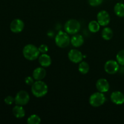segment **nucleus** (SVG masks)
I'll list each match as a JSON object with an SVG mask.
<instances>
[{
  "instance_id": "1",
  "label": "nucleus",
  "mask_w": 124,
  "mask_h": 124,
  "mask_svg": "<svg viewBox=\"0 0 124 124\" xmlns=\"http://www.w3.org/2000/svg\"><path fill=\"white\" fill-rule=\"evenodd\" d=\"M31 93L36 98H42L48 93V86L41 80L35 81L31 85Z\"/></svg>"
},
{
  "instance_id": "2",
  "label": "nucleus",
  "mask_w": 124,
  "mask_h": 124,
  "mask_svg": "<svg viewBox=\"0 0 124 124\" xmlns=\"http://www.w3.org/2000/svg\"><path fill=\"white\" fill-rule=\"evenodd\" d=\"M23 53L25 59L29 61H34L39 58L40 52L36 46L30 44L24 47Z\"/></svg>"
},
{
  "instance_id": "3",
  "label": "nucleus",
  "mask_w": 124,
  "mask_h": 124,
  "mask_svg": "<svg viewBox=\"0 0 124 124\" xmlns=\"http://www.w3.org/2000/svg\"><path fill=\"white\" fill-rule=\"evenodd\" d=\"M55 43L60 48H65L70 43V38L67 32L60 31L55 37Z\"/></svg>"
},
{
  "instance_id": "4",
  "label": "nucleus",
  "mask_w": 124,
  "mask_h": 124,
  "mask_svg": "<svg viewBox=\"0 0 124 124\" xmlns=\"http://www.w3.org/2000/svg\"><path fill=\"white\" fill-rule=\"evenodd\" d=\"M106 101L105 95L101 92H96L90 96L89 103L92 107H99L102 105Z\"/></svg>"
},
{
  "instance_id": "5",
  "label": "nucleus",
  "mask_w": 124,
  "mask_h": 124,
  "mask_svg": "<svg viewBox=\"0 0 124 124\" xmlns=\"http://www.w3.org/2000/svg\"><path fill=\"white\" fill-rule=\"evenodd\" d=\"M81 29L80 23L76 19H69L64 25L65 32L70 35H75Z\"/></svg>"
},
{
  "instance_id": "6",
  "label": "nucleus",
  "mask_w": 124,
  "mask_h": 124,
  "mask_svg": "<svg viewBox=\"0 0 124 124\" xmlns=\"http://www.w3.org/2000/svg\"><path fill=\"white\" fill-rule=\"evenodd\" d=\"M30 101V96L29 93L25 90L18 92L15 97V103L16 105H25L28 104Z\"/></svg>"
},
{
  "instance_id": "7",
  "label": "nucleus",
  "mask_w": 124,
  "mask_h": 124,
  "mask_svg": "<svg viewBox=\"0 0 124 124\" xmlns=\"http://www.w3.org/2000/svg\"><path fill=\"white\" fill-rule=\"evenodd\" d=\"M104 69L107 73L114 75L119 70V64L117 62V61H116L115 60H109L105 62Z\"/></svg>"
},
{
  "instance_id": "8",
  "label": "nucleus",
  "mask_w": 124,
  "mask_h": 124,
  "mask_svg": "<svg viewBox=\"0 0 124 124\" xmlns=\"http://www.w3.org/2000/svg\"><path fill=\"white\" fill-rule=\"evenodd\" d=\"M111 18L107 11L101 10L97 15V21L101 26H106L110 23Z\"/></svg>"
},
{
  "instance_id": "9",
  "label": "nucleus",
  "mask_w": 124,
  "mask_h": 124,
  "mask_svg": "<svg viewBox=\"0 0 124 124\" xmlns=\"http://www.w3.org/2000/svg\"><path fill=\"white\" fill-rule=\"evenodd\" d=\"M24 28V23L20 19H15L12 21L10 25V30L14 33L21 32Z\"/></svg>"
},
{
  "instance_id": "10",
  "label": "nucleus",
  "mask_w": 124,
  "mask_h": 124,
  "mask_svg": "<svg viewBox=\"0 0 124 124\" xmlns=\"http://www.w3.org/2000/svg\"><path fill=\"white\" fill-rule=\"evenodd\" d=\"M68 57L71 62L73 63H80L83 59V54L79 50L71 49L68 53Z\"/></svg>"
},
{
  "instance_id": "11",
  "label": "nucleus",
  "mask_w": 124,
  "mask_h": 124,
  "mask_svg": "<svg viewBox=\"0 0 124 124\" xmlns=\"http://www.w3.org/2000/svg\"><path fill=\"white\" fill-rule=\"evenodd\" d=\"M96 87L99 92L101 93H105L110 89V84L106 79L101 78L97 81Z\"/></svg>"
},
{
  "instance_id": "12",
  "label": "nucleus",
  "mask_w": 124,
  "mask_h": 124,
  "mask_svg": "<svg viewBox=\"0 0 124 124\" xmlns=\"http://www.w3.org/2000/svg\"><path fill=\"white\" fill-rule=\"evenodd\" d=\"M110 99L116 105H122L124 104V94L119 91H115L111 93Z\"/></svg>"
},
{
  "instance_id": "13",
  "label": "nucleus",
  "mask_w": 124,
  "mask_h": 124,
  "mask_svg": "<svg viewBox=\"0 0 124 124\" xmlns=\"http://www.w3.org/2000/svg\"><path fill=\"white\" fill-rule=\"evenodd\" d=\"M46 76V71L43 67L36 68L33 72V77L36 81H41Z\"/></svg>"
},
{
  "instance_id": "14",
  "label": "nucleus",
  "mask_w": 124,
  "mask_h": 124,
  "mask_svg": "<svg viewBox=\"0 0 124 124\" xmlns=\"http://www.w3.org/2000/svg\"><path fill=\"white\" fill-rule=\"evenodd\" d=\"M38 61L40 65L43 67H48L52 64V59L48 54L42 53L38 58Z\"/></svg>"
},
{
  "instance_id": "15",
  "label": "nucleus",
  "mask_w": 124,
  "mask_h": 124,
  "mask_svg": "<svg viewBox=\"0 0 124 124\" xmlns=\"http://www.w3.org/2000/svg\"><path fill=\"white\" fill-rule=\"evenodd\" d=\"M70 42L73 47H79L84 42V39L81 35L75 34L70 39Z\"/></svg>"
},
{
  "instance_id": "16",
  "label": "nucleus",
  "mask_w": 124,
  "mask_h": 124,
  "mask_svg": "<svg viewBox=\"0 0 124 124\" xmlns=\"http://www.w3.org/2000/svg\"><path fill=\"white\" fill-rule=\"evenodd\" d=\"M12 113H13V115H14L15 117L18 119L23 118V117L25 116V111L24 108L23 107L22 105H15L13 108Z\"/></svg>"
},
{
  "instance_id": "17",
  "label": "nucleus",
  "mask_w": 124,
  "mask_h": 124,
  "mask_svg": "<svg viewBox=\"0 0 124 124\" xmlns=\"http://www.w3.org/2000/svg\"><path fill=\"white\" fill-rule=\"evenodd\" d=\"M114 12L119 17H124V4L122 2H117L114 7Z\"/></svg>"
},
{
  "instance_id": "18",
  "label": "nucleus",
  "mask_w": 124,
  "mask_h": 124,
  "mask_svg": "<svg viewBox=\"0 0 124 124\" xmlns=\"http://www.w3.org/2000/svg\"><path fill=\"white\" fill-rule=\"evenodd\" d=\"M101 36L105 40H110L113 36V31L110 27H105L102 30Z\"/></svg>"
},
{
  "instance_id": "19",
  "label": "nucleus",
  "mask_w": 124,
  "mask_h": 124,
  "mask_svg": "<svg viewBox=\"0 0 124 124\" xmlns=\"http://www.w3.org/2000/svg\"><path fill=\"white\" fill-rule=\"evenodd\" d=\"M101 25L99 24L98 21H92L89 23L88 25L90 31L92 33H97L100 30Z\"/></svg>"
},
{
  "instance_id": "20",
  "label": "nucleus",
  "mask_w": 124,
  "mask_h": 124,
  "mask_svg": "<svg viewBox=\"0 0 124 124\" xmlns=\"http://www.w3.org/2000/svg\"><path fill=\"white\" fill-rule=\"evenodd\" d=\"M90 66L87 62L81 61L78 67V70L81 73L85 75L89 71Z\"/></svg>"
},
{
  "instance_id": "21",
  "label": "nucleus",
  "mask_w": 124,
  "mask_h": 124,
  "mask_svg": "<svg viewBox=\"0 0 124 124\" xmlns=\"http://www.w3.org/2000/svg\"><path fill=\"white\" fill-rule=\"evenodd\" d=\"M41 122V119L39 116L36 115H31L27 119L28 124H39Z\"/></svg>"
},
{
  "instance_id": "22",
  "label": "nucleus",
  "mask_w": 124,
  "mask_h": 124,
  "mask_svg": "<svg viewBox=\"0 0 124 124\" xmlns=\"http://www.w3.org/2000/svg\"><path fill=\"white\" fill-rule=\"evenodd\" d=\"M116 61L120 65L124 66V50L119 51L116 55Z\"/></svg>"
},
{
  "instance_id": "23",
  "label": "nucleus",
  "mask_w": 124,
  "mask_h": 124,
  "mask_svg": "<svg viewBox=\"0 0 124 124\" xmlns=\"http://www.w3.org/2000/svg\"><path fill=\"white\" fill-rule=\"evenodd\" d=\"M104 0H88V3L91 6L93 7H96L99 6L102 3Z\"/></svg>"
},
{
  "instance_id": "24",
  "label": "nucleus",
  "mask_w": 124,
  "mask_h": 124,
  "mask_svg": "<svg viewBox=\"0 0 124 124\" xmlns=\"http://www.w3.org/2000/svg\"><path fill=\"white\" fill-rule=\"evenodd\" d=\"M4 102L6 103L7 105H10L15 102V98L12 97V96H7L4 99Z\"/></svg>"
},
{
  "instance_id": "25",
  "label": "nucleus",
  "mask_w": 124,
  "mask_h": 124,
  "mask_svg": "<svg viewBox=\"0 0 124 124\" xmlns=\"http://www.w3.org/2000/svg\"><path fill=\"white\" fill-rule=\"evenodd\" d=\"M38 49L39 50L40 53H46L48 50V47L46 44H41L38 47Z\"/></svg>"
},
{
  "instance_id": "26",
  "label": "nucleus",
  "mask_w": 124,
  "mask_h": 124,
  "mask_svg": "<svg viewBox=\"0 0 124 124\" xmlns=\"http://www.w3.org/2000/svg\"><path fill=\"white\" fill-rule=\"evenodd\" d=\"M35 79L33 78V77H31V76H27L25 78V82L27 85H32L33 84V83L35 82L34 81Z\"/></svg>"
}]
</instances>
